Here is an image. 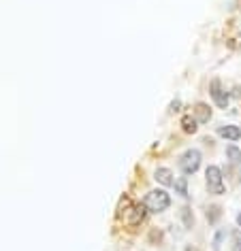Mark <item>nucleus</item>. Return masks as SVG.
I'll list each match as a JSON object with an SVG mask.
<instances>
[{
  "label": "nucleus",
  "mask_w": 241,
  "mask_h": 251,
  "mask_svg": "<svg viewBox=\"0 0 241 251\" xmlns=\"http://www.w3.org/2000/svg\"><path fill=\"white\" fill-rule=\"evenodd\" d=\"M169 204H171V198L164 190H151L145 196V206L151 213H162L164 209H169Z\"/></svg>",
  "instance_id": "f257e3e1"
},
{
  "label": "nucleus",
  "mask_w": 241,
  "mask_h": 251,
  "mask_svg": "<svg viewBox=\"0 0 241 251\" xmlns=\"http://www.w3.org/2000/svg\"><path fill=\"white\" fill-rule=\"evenodd\" d=\"M201 166V151L196 149H188L186 153L180 158V168L183 171V175H194Z\"/></svg>",
  "instance_id": "f03ea898"
},
{
  "label": "nucleus",
  "mask_w": 241,
  "mask_h": 251,
  "mask_svg": "<svg viewBox=\"0 0 241 251\" xmlns=\"http://www.w3.org/2000/svg\"><path fill=\"white\" fill-rule=\"evenodd\" d=\"M207 187H209V194H215V196H220V194H224V181H222V171L218 166H209L207 173Z\"/></svg>",
  "instance_id": "7ed1b4c3"
},
{
  "label": "nucleus",
  "mask_w": 241,
  "mask_h": 251,
  "mask_svg": "<svg viewBox=\"0 0 241 251\" xmlns=\"http://www.w3.org/2000/svg\"><path fill=\"white\" fill-rule=\"evenodd\" d=\"M209 90H211V98H213V102L218 104L220 109H226V106H228V96H226V92L222 90V85H220V81H218V79L211 81Z\"/></svg>",
  "instance_id": "20e7f679"
},
{
  "label": "nucleus",
  "mask_w": 241,
  "mask_h": 251,
  "mask_svg": "<svg viewBox=\"0 0 241 251\" xmlns=\"http://www.w3.org/2000/svg\"><path fill=\"white\" fill-rule=\"evenodd\" d=\"M218 134L224 136V139H228V141L241 139V130L237 128V126H220V128H218Z\"/></svg>",
  "instance_id": "39448f33"
},
{
  "label": "nucleus",
  "mask_w": 241,
  "mask_h": 251,
  "mask_svg": "<svg viewBox=\"0 0 241 251\" xmlns=\"http://www.w3.org/2000/svg\"><path fill=\"white\" fill-rule=\"evenodd\" d=\"M156 181L158 183H162V185H173L175 181H173V173L169 171V168H158L156 171Z\"/></svg>",
  "instance_id": "423d86ee"
},
{
  "label": "nucleus",
  "mask_w": 241,
  "mask_h": 251,
  "mask_svg": "<svg viewBox=\"0 0 241 251\" xmlns=\"http://www.w3.org/2000/svg\"><path fill=\"white\" fill-rule=\"evenodd\" d=\"M145 209H148V206H143V204L132 206V213H130V219H128V222H130L132 226L141 224V222H143V217H145Z\"/></svg>",
  "instance_id": "0eeeda50"
},
{
  "label": "nucleus",
  "mask_w": 241,
  "mask_h": 251,
  "mask_svg": "<svg viewBox=\"0 0 241 251\" xmlns=\"http://www.w3.org/2000/svg\"><path fill=\"white\" fill-rule=\"evenodd\" d=\"M181 126H183V132H188V134H190V132L194 134V132H196V128H199V126H196V119H194V117H190V115H186V117L181 119Z\"/></svg>",
  "instance_id": "6e6552de"
},
{
  "label": "nucleus",
  "mask_w": 241,
  "mask_h": 251,
  "mask_svg": "<svg viewBox=\"0 0 241 251\" xmlns=\"http://www.w3.org/2000/svg\"><path fill=\"white\" fill-rule=\"evenodd\" d=\"M196 115H199V122H209V117H211V111L207 109V104H196Z\"/></svg>",
  "instance_id": "1a4fd4ad"
},
{
  "label": "nucleus",
  "mask_w": 241,
  "mask_h": 251,
  "mask_svg": "<svg viewBox=\"0 0 241 251\" xmlns=\"http://www.w3.org/2000/svg\"><path fill=\"white\" fill-rule=\"evenodd\" d=\"M226 155H228V160H231V162H235V164H239V162H241V151L235 145L226 147Z\"/></svg>",
  "instance_id": "9d476101"
},
{
  "label": "nucleus",
  "mask_w": 241,
  "mask_h": 251,
  "mask_svg": "<svg viewBox=\"0 0 241 251\" xmlns=\"http://www.w3.org/2000/svg\"><path fill=\"white\" fill-rule=\"evenodd\" d=\"M181 219H183V226H186V228H192L194 217H192V211H190L188 206H183L181 209Z\"/></svg>",
  "instance_id": "9b49d317"
},
{
  "label": "nucleus",
  "mask_w": 241,
  "mask_h": 251,
  "mask_svg": "<svg viewBox=\"0 0 241 251\" xmlns=\"http://www.w3.org/2000/svg\"><path fill=\"white\" fill-rule=\"evenodd\" d=\"M173 185H175V190L180 192L183 198H188V181H186V177H181L180 181H175Z\"/></svg>",
  "instance_id": "f8f14e48"
},
{
  "label": "nucleus",
  "mask_w": 241,
  "mask_h": 251,
  "mask_svg": "<svg viewBox=\"0 0 241 251\" xmlns=\"http://www.w3.org/2000/svg\"><path fill=\"white\" fill-rule=\"evenodd\" d=\"M233 251H241V230L233 234Z\"/></svg>",
  "instance_id": "ddd939ff"
},
{
  "label": "nucleus",
  "mask_w": 241,
  "mask_h": 251,
  "mask_svg": "<svg viewBox=\"0 0 241 251\" xmlns=\"http://www.w3.org/2000/svg\"><path fill=\"white\" fill-rule=\"evenodd\" d=\"M226 236V230H220L218 234H215V238H213V249L215 251H220V245H222V238Z\"/></svg>",
  "instance_id": "4468645a"
},
{
  "label": "nucleus",
  "mask_w": 241,
  "mask_h": 251,
  "mask_svg": "<svg viewBox=\"0 0 241 251\" xmlns=\"http://www.w3.org/2000/svg\"><path fill=\"white\" fill-rule=\"evenodd\" d=\"M237 224L241 226V211H239V215H237Z\"/></svg>",
  "instance_id": "2eb2a0df"
}]
</instances>
